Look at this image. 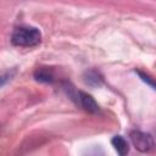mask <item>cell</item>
Listing matches in <instances>:
<instances>
[{
  "label": "cell",
  "mask_w": 156,
  "mask_h": 156,
  "mask_svg": "<svg viewBox=\"0 0 156 156\" xmlns=\"http://www.w3.org/2000/svg\"><path fill=\"white\" fill-rule=\"evenodd\" d=\"M40 40H41L40 30L35 27H29V26L17 27L11 35L12 44L22 48L35 46L40 43Z\"/></svg>",
  "instance_id": "1"
},
{
  "label": "cell",
  "mask_w": 156,
  "mask_h": 156,
  "mask_svg": "<svg viewBox=\"0 0 156 156\" xmlns=\"http://www.w3.org/2000/svg\"><path fill=\"white\" fill-rule=\"evenodd\" d=\"M129 136H130L132 144L140 152H150L155 147L154 138L150 134L145 133V132H141V130H132L130 134H129Z\"/></svg>",
  "instance_id": "2"
},
{
  "label": "cell",
  "mask_w": 156,
  "mask_h": 156,
  "mask_svg": "<svg viewBox=\"0 0 156 156\" xmlns=\"http://www.w3.org/2000/svg\"><path fill=\"white\" fill-rule=\"evenodd\" d=\"M78 100L80 106L89 113H96L99 111V105L96 104V101L94 100V98L84 91H79L78 93Z\"/></svg>",
  "instance_id": "3"
},
{
  "label": "cell",
  "mask_w": 156,
  "mask_h": 156,
  "mask_svg": "<svg viewBox=\"0 0 156 156\" xmlns=\"http://www.w3.org/2000/svg\"><path fill=\"white\" fill-rule=\"evenodd\" d=\"M111 143H112V146L115 147V150L117 151L118 155L124 156V155L128 154V151H129L128 143H127V140H126L124 138H122L121 135H116V136H113L112 140H111Z\"/></svg>",
  "instance_id": "4"
},
{
  "label": "cell",
  "mask_w": 156,
  "mask_h": 156,
  "mask_svg": "<svg viewBox=\"0 0 156 156\" xmlns=\"http://www.w3.org/2000/svg\"><path fill=\"white\" fill-rule=\"evenodd\" d=\"M84 79H85V83L89 84V85H91V87H99L102 83V77L95 69L88 71L85 73V76H84Z\"/></svg>",
  "instance_id": "5"
},
{
  "label": "cell",
  "mask_w": 156,
  "mask_h": 156,
  "mask_svg": "<svg viewBox=\"0 0 156 156\" xmlns=\"http://www.w3.org/2000/svg\"><path fill=\"white\" fill-rule=\"evenodd\" d=\"M34 77L39 82H44V83H51L54 80V77L51 74V72L49 69H45V68H39L35 71L34 73Z\"/></svg>",
  "instance_id": "6"
},
{
  "label": "cell",
  "mask_w": 156,
  "mask_h": 156,
  "mask_svg": "<svg viewBox=\"0 0 156 156\" xmlns=\"http://www.w3.org/2000/svg\"><path fill=\"white\" fill-rule=\"evenodd\" d=\"M136 73L140 76V78H141L145 83H147L152 89H155V90H156V82H154V79H152L151 77H149L147 74H145V73H143V72H140V71H138Z\"/></svg>",
  "instance_id": "7"
}]
</instances>
